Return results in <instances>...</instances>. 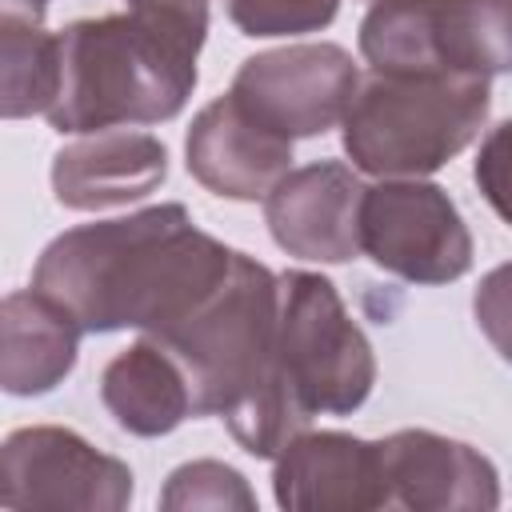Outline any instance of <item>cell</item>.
Instances as JSON below:
<instances>
[{"label":"cell","instance_id":"cell-18","mask_svg":"<svg viewBox=\"0 0 512 512\" xmlns=\"http://www.w3.org/2000/svg\"><path fill=\"white\" fill-rule=\"evenodd\" d=\"M160 508H168V512H192V508L256 512V492L224 460H188L168 476V484L160 492Z\"/></svg>","mask_w":512,"mask_h":512},{"label":"cell","instance_id":"cell-10","mask_svg":"<svg viewBox=\"0 0 512 512\" xmlns=\"http://www.w3.org/2000/svg\"><path fill=\"white\" fill-rule=\"evenodd\" d=\"M384 508L404 512H488L500 504L496 464L452 436L400 428L376 440Z\"/></svg>","mask_w":512,"mask_h":512},{"label":"cell","instance_id":"cell-15","mask_svg":"<svg viewBox=\"0 0 512 512\" xmlns=\"http://www.w3.org/2000/svg\"><path fill=\"white\" fill-rule=\"evenodd\" d=\"M80 324L40 288L0 296V392L44 396L76 368Z\"/></svg>","mask_w":512,"mask_h":512},{"label":"cell","instance_id":"cell-7","mask_svg":"<svg viewBox=\"0 0 512 512\" xmlns=\"http://www.w3.org/2000/svg\"><path fill=\"white\" fill-rule=\"evenodd\" d=\"M356 244L360 256L408 284H452L472 268V232L456 200L420 176L360 192Z\"/></svg>","mask_w":512,"mask_h":512},{"label":"cell","instance_id":"cell-2","mask_svg":"<svg viewBox=\"0 0 512 512\" xmlns=\"http://www.w3.org/2000/svg\"><path fill=\"white\" fill-rule=\"evenodd\" d=\"M156 340L184 372L192 416H220L232 440L272 460L312 420L276 376V272L232 248L220 284Z\"/></svg>","mask_w":512,"mask_h":512},{"label":"cell","instance_id":"cell-1","mask_svg":"<svg viewBox=\"0 0 512 512\" xmlns=\"http://www.w3.org/2000/svg\"><path fill=\"white\" fill-rule=\"evenodd\" d=\"M228 260L232 248L196 228L184 204H152L60 232L40 252L32 288L52 296L80 332L156 336L220 284Z\"/></svg>","mask_w":512,"mask_h":512},{"label":"cell","instance_id":"cell-6","mask_svg":"<svg viewBox=\"0 0 512 512\" xmlns=\"http://www.w3.org/2000/svg\"><path fill=\"white\" fill-rule=\"evenodd\" d=\"M512 0H372L360 56L400 76H504L512 64Z\"/></svg>","mask_w":512,"mask_h":512},{"label":"cell","instance_id":"cell-20","mask_svg":"<svg viewBox=\"0 0 512 512\" xmlns=\"http://www.w3.org/2000/svg\"><path fill=\"white\" fill-rule=\"evenodd\" d=\"M504 128H508V124H496V132H492V140H488L484 156L476 160V180H480V188L488 192V200L496 204V212H504V200H500V192H504V176H500V168H504V160H500Z\"/></svg>","mask_w":512,"mask_h":512},{"label":"cell","instance_id":"cell-17","mask_svg":"<svg viewBox=\"0 0 512 512\" xmlns=\"http://www.w3.org/2000/svg\"><path fill=\"white\" fill-rule=\"evenodd\" d=\"M60 88V36L44 8L0 4V120L44 116Z\"/></svg>","mask_w":512,"mask_h":512},{"label":"cell","instance_id":"cell-9","mask_svg":"<svg viewBox=\"0 0 512 512\" xmlns=\"http://www.w3.org/2000/svg\"><path fill=\"white\" fill-rule=\"evenodd\" d=\"M360 84V68L340 44H284L248 56L228 96L268 132L284 140L324 136L340 124L352 92Z\"/></svg>","mask_w":512,"mask_h":512},{"label":"cell","instance_id":"cell-11","mask_svg":"<svg viewBox=\"0 0 512 512\" xmlns=\"http://www.w3.org/2000/svg\"><path fill=\"white\" fill-rule=\"evenodd\" d=\"M360 192L364 184L356 168L340 160L288 168L264 192V224L288 256L316 264H348L360 256L356 244Z\"/></svg>","mask_w":512,"mask_h":512},{"label":"cell","instance_id":"cell-3","mask_svg":"<svg viewBox=\"0 0 512 512\" xmlns=\"http://www.w3.org/2000/svg\"><path fill=\"white\" fill-rule=\"evenodd\" d=\"M124 12L60 28V88L44 120L56 132H104L172 120L196 88L208 0H124Z\"/></svg>","mask_w":512,"mask_h":512},{"label":"cell","instance_id":"cell-14","mask_svg":"<svg viewBox=\"0 0 512 512\" xmlns=\"http://www.w3.org/2000/svg\"><path fill=\"white\" fill-rule=\"evenodd\" d=\"M168 176V148L152 132H84L52 156V192L72 212L124 208L156 192Z\"/></svg>","mask_w":512,"mask_h":512},{"label":"cell","instance_id":"cell-13","mask_svg":"<svg viewBox=\"0 0 512 512\" xmlns=\"http://www.w3.org/2000/svg\"><path fill=\"white\" fill-rule=\"evenodd\" d=\"M184 164L216 196L264 200V192L292 168V140L256 124L224 92L192 116L184 136Z\"/></svg>","mask_w":512,"mask_h":512},{"label":"cell","instance_id":"cell-16","mask_svg":"<svg viewBox=\"0 0 512 512\" xmlns=\"http://www.w3.org/2000/svg\"><path fill=\"white\" fill-rule=\"evenodd\" d=\"M100 400L108 416L132 436H168L192 416V396L180 364L148 336L104 364Z\"/></svg>","mask_w":512,"mask_h":512},{"label":"cell","instance_id":"cell-19","mask_svg":"<svg viewBox=\"0 0 512 512\" xmlns=\"http://www.w3.org/2000/svg\"><path fill=\"white\" fill-rule=\"evenodd\" d=\"M228 20L256 40L320 32L336 20L340 0H224Z\"/></svg>","mask_w":512,"mask_h":512},{"label":"cell","instance_id":"cell-8","mask_svg":"<svg viewBox=\"0 0 512 512\" xmlns=\"http://www.w3.org/2000/svg\"><path fill=\"white\" fill-rule=\"evenodd\" d=\"M132 492V468L72 428L28 424L0 444V508L120 512L132 504Z\"/></svg>","mask_w":512,"mask_h":512},{"label":"cell","instance_id":"cell-4","mask_svg":"<svg viewBox=\"0 0 512 512\" xmlns=\"http://www.w3.org/2000/svg\"><path fill=\"white\" fill-rule=\"evenodd\" d=\"M492 80L372 72L356 84L340 140L356 172L400 180L428 176L460 156L488 124Z\"/></svg>","mask_w":512,"mask_h":512},{"label":"cell","instance_id":"cell-5","mask_svg":"<svg viewBox=\"0 0 512 512\" xmlns=\"http://www.w3.org/2000/svg\"><path fill=\"white\" fill-rule=\"evenodd\" d=\"M276 376L308 420L356 412L376 384V352L320 272L276 276Z\"/></svg>","mask_w":512,"mask_h":512},{"label":"cell","instance_id":"cell-12","mask_svg":"<svg viewBox=\"0 0 512 512\" xmlns=\"http://www.w3.org/2000/svg\"><path fill=\"white\" fill-rule=\"evenodd\" d=\"M272 492L292 512H372L384 508L376 440L352 432H296L272 456Z\"/></svg>","mask_w":512,"mask_h":512}]
</instances>
